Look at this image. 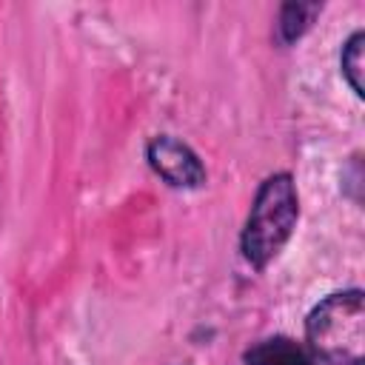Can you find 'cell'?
<instances>
[{
	"label": "cell",
	"mask_w": 365,
	"mask_h": 365,
	"mask_svg": "<svg viewBox=\"0 0 365 365\" xmlns=\"http://www.w3.org/2000/svg\"><path fill=\"white\" fill-rule=\"evenodd\" d=\"M297 214H299V202H297V188L291 174L268 177L257 191V200L251 205V214L242 231L245 259L257 268L268 265L291 237Z\"/></svg>",
	"instance_id": "obj_2"
},
{
	"label": "cell",
	"mask_w": 365,
	"mask_h": 365,
	"mask_svg": "<svg viewBox=\"0 0 365 365\" xmlns=\"http://www.w3.org/2000/svg\"><path fill=\"white\" fill-rule=\"evenodd\" d=\"M362 43H365V37H362V31H354L351 34V40L345 43V48H342V74H345V80H348V86L354 88V94H365V83H362Z\"/></svg>",
	"instance_id": "obj_6"
},
{
	"label": "cell",
	"mask_w": 365,
	"mask_h": 365,
	"mask_svg": "<svg viewBox=\"0 0 365 365\" xmlns=\"http://www.w3.org/2000/svg\"><path fill=\"white\" fill-rule=\"evenodd\" d=\"M308 348L331 365H362L365 356V297L359 288L325 297L305 319Z\"/></svg>",
	"instance_id": "obj_1"
},
{
	"label": "cell",
	"mask_w": 365,
	"mask_h": 365,
	"mask_svg": "<svg viewBox=\"0 0 365 365\" xmlns=\"http://www.w3.org/2000/svg\"><path fill=\"white\" fill-rule=\"evenodd\" d=\"M248 365H319L314 351L291 336H271L245 351Z\"/></svg>",
	"instance_id": "obj_4"
},
{
	"label": "cell",
	"mask_w": 365,
	"mask_h": 365,
	"mask_svg": "<svg viewBox=\"0 0 365 365\" xmlns=\"http://www.w3.org/2000/svg\"><path fill=\"white\" fill-rule=\"evenodd\" d=\"M317 9H319V6H305V3H288V6H282L279 23H277L279 40H282V43L297 40V37L308 29V23H311V17L317 14Z\"/></svg>",
	"instance_id": "obj_5"
},
{
	"label": "cell",
	"mask_w": 365,
	"mask_h": 365,
	"mask_svg": "<svg viewBox=\"0 0 365 365\" xmlns=\"http://www.w3.org/2000/svg\"><path fill=\"white\" fill-rule=\"evenodd\" d=\"M148 163L151 168L168 182V185H177V188H197L205 182V168L202 163L197 160V154L174 140V137H154L148 143Z\"/></svg>",
	"instance_id": "obj_3"
}]
</instances>
